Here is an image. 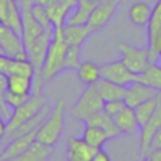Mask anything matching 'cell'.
Returning <instances> with one entry per match:
<instances>
[{
    "label": "cell",
    "instance_id": "obj_1",
    "mask_svg": "<svg viewBox=\"0 0 161 161\" xmlns=\"http://www.w3.org/2000/svg\"><path fill=\"white\" fill-rule=\"evenodd\" d=\"M68 44L63 36V26L54 28L53 35L47 50V55L42 67L40 80L47 82L57 77L62 70H64V59Z\"/></svg>",
    "mask_w": 161,
    "mask_h": 161
},
{
    "label": "cell",
    "instance_id": "obj_2",
    "mask_svg": "<svg viewBox=\"0 0 161 161\" xmlns=\"http://www.w3.org/2000/svg\"><path fill=\"white\" fill-rule=\"evenodd\" d=\"M64 122H65V101L59 99L55 103V106L50 109L49 114L43 121L40 127L38 128L35 140L54 146L59 141L63 133Z\"/></svg>",
    "mask_w": 161,
    "mask_h": 161
},
{
    "label": "cell",
    "instance_id": "obj_3",
    "mask_svg": "<svg viewBox=\"0 0 161 161\" xmlns=\"http://www.w3.org/2000/svg\"><path fill=\"white\" fill-rule=\"evenodd\" d=\"M45 104H47V99L42 93V91L40 89L34 91L24 103L14 108L10 118L6 121V133L11 132L25 121L36 116Z\"/></svg>",
    "mask_w": 161,
    "mask_h": 161
},
{
    "label": "cell",
    "instance_id": "obj_4",
    "mask_svg": "<svg viewBox=\"0 0 161 161\" xmlns=\"http://www.w3.org/2000/svg\"><path fill=\"white\" fill-rule=\"evenodd\" d=\"M103 106H104V101L101 97L96 84H89L86 86L84 91L75 101L72 108V114L74 118L84 122L92 114L97 113L98 111H102Z\"/></svg>",
    "mask_w": 161,
    "mask_h": 161
},
{
    "label": "cell",
    "instance_id": "obj_5",
    "mask_svg": "<svg viewBox=\"0 0 161 161\" xmlns=\"http://www.w3.org/2000/svg\"><path fill=\"white\" fill-rule=\"evenodd\" d=\"M118 50L121 53V60L135 75L142 73L151 63L147 47L138 48L132 44L121 43L118 44Z\"/></svg>",
    "mask_w": 161,
    "mask_h": 161
},
{
    "label": "cell",
    "instance_id": "obj_6",
    "mask_svg": "<svg viewBox=\"0 0 161 161\" xmlns=\"http://www.w3.org/2000/svg\"><path fill=\"white\" fill-rule=\"evenodd\" d=\"M0 47L5 55L16 59H28L23 36L9 25L0 23Z\"/></svg>",
    "mask_w": 161,
    "mask_h": 161
},
{
    "label": "cell",
    "instance_id": "obj_7",
    "mask_svg": "<svg viewBox=\"0 0 161 161\" xmlns=\"http://www.w3.org/2000/svg\"><path fill=\"white\" fill-rule=\"evenodd\" d=\"M101 78H104L123 87L136 80V75L123 64L121 59L101 65Z\"/></svg>",
    "mask_w": 161,
    "mask_h": 161
},
{
    "label": "cell",
    "instance_id": "obj_8",
    "mask_svg": "<svg viewBox=\"0 0 161 161\" xmlns=\"http://www.w3.org/2000/svg\"><path fill=\"white\" fill-rule=\"evenodd\" d=\"M119 3H121V0H99L98 3H96V6H94L87 24L94 31L106 26L109 23V20L112 19V16L114 15Z\"/></svg>",
    "mask_w": 161,
    "mask_h": 161
},
{
    "label": "cell",
    "instance_id": "obj_9",
    "mask_svg": "<svg viewBox=\"0 0 161 161\" xmlns=\"http://www.w3.org/2000/svg\"><path fill=\"white\" fill-rule=\"evenodd\" d=\"M161 92H158V91H156V89H153V88H151L143 83L135 80L131 84L126 86L123 101L128 107L135 108L138 104H141V103H143L151 98H155Z\"/></svg>",
    "mask_w": 161,
    "mask_h": 161
},
{
    "label": "cell",
    "instance_id": "obj_10",
    "mask_svg": "<svg viewBox=\"0 0 161 161\" xmlns=\"http://www.w3.org/2000/svg\"><path fill=\"white\" fill-rule=\"evenodd\" d=\"M161 127V102L158 103L157 108L155 109L153 114L150 117V119L140 127L141 136H140V147H141V155L142 157H147V155L151 151V142L155 136V133Z\"/></svg>",
    "mask_w": 161,
    "mask_h": 161
},
{
    "label": "cell",
    "instance_id": "obj_11",
    "mask_svg": "<svg viewBox=\"0 0 161 161\" xmlns=\"http://www.w3.org/2000/svg\"><path fill=\"white\" fill-rule=\"evenodd\" d=\"M75 5H77V0H55L54 3L45 5L44 8L48 13L53 28L64 26L68 16L70 15Z\"/></svg>",
    "mask_w": 161,
    "mask_h": 161
},
{
    "label": "cell",
    "instance_id": "obj_12",
    "mask_svg": "<svg viewBox=\"0 0 161 161\" xmlns=\"http://www.w3.org/2000/svg\"><path fill=\"white\" fill-rule=\"evenodd\" d=\"M54 152V146L34 140L20 155L10 161H47Z\"/></svg>",
    "mask_w": 161,
    "mask_h": 161
},
{
    "label": "cell",
    "instance_id": "obj_13",
    "mask_svg": "<svg viewBox=\"0 0 161 161\" xmlns=\"http://www.w3.org/2000/svg\"><path fill=\"white\" fill-rule=\"evenodd\" d=\"M35 136H36V131L29 132L25 135H20V136L14 137L10 141H8L4 151L0 155V161H10L11 158L20 155L35 140Z\"/></svg>",
    "mask_w": 161,
    "mask_h": 161
},
{
    "label": "cell",
    "instance_id": "obj_14",
    "mask_svg": "<svg viewBox=\"0 0 161 161\" xmlns=\"http://www.w3.org/2000/svg\"><path fill=\"white\" fill-rule=\"evenodd\" d=\"M93 33L88 24H64L63 26V36L68 45L82 47Z\"/></svg>",
    "mask_w": 161,
    "mask_h": 161
},
{
    "label": "cell",
    "instance_id": "obj_15",
    "mask_svg": "<svg viewBox=\"0 0 161 161\" xmlns=\"http://www.w3.org/2000/svg\"><path fill=\"white\" fill-rule=\"evenodd\" d=\"M86 125L88 126H97L99 128H102L109 140H113V138H117L122 135V132L119 131V128L117 127L114 119L112 116H109L107 112H104L103 109L102 111H98L97 113L92 114L91 117H88L86 121H84Z\"/></svg>",
    "mask_w": 161,
    "mask_h": 161
},
{
    "label": "cell",
    "instance_id": "obj_16",
    "mask_svg": "<svg viewBox=\"0 0 161 161\" xmlns=\"http://www.w3.org/2000/svg\"><path fill=\"white\" fill-rule=\"evenodd\" d=\"M96 151L97 150L83 141V138L72 137L68 143L67 157L68 161H91Z\"/></svg>",
    "mask_w": 161,
    "mask_h": 161
},
{
    "label": "cell",
    "instance_id": "obj_17",
    "mask_svg": "<svg viewBox=\"0 0 161 161\" xmlns=\"http://www.w3.org/2000/svg\"><path fill=\"white\" fill-rule=\"evenodd\" d=\"M34 86V78L23 74H10L6 75V91L15 93L29 96L31 94Z\"/></svg>",
    "mask_w": 161,
    "mask_h": 161
},
{
    "label": "cell",
    "instance_id": "obj_18",
    "mask_svg": "<svg viewBox=\"0 0 161 161\" xmlns=\"http://www.w3.org/2000/svg\"><path fill=\"white\" fill-rule=\"evenodd\" d=\"M113 119L122 133H135L140 128L135 114V109L132 107L126 106L113 117Z\"/></svg>",
    "mask_w": 161,
    "mask_h": 161
},
{
    "label": "cell",
    "instance_id": "obj_19",
    "mask_svg": "<svg viewBox=\"0 0 161 161\" xmlns=\"http://www.w3.org/2000/svg\"><path fill=\"white\" fill-rule=\"evenodd\" d=\"M94 6L96 3L91 0H77V5L68 16L65 24H87Z\"/></svg>",
    "mask_w": 161,
    "mask_h": 161
},
{
    "label": "cell",
    "instance_id": "obj_20",
    "mask_svg": "<svg viewBox=\"0 0 161 161\" xmlns=\"http://www.w3.org/2000/svg\"><path fill=\"white\" fill-rule=\"evenodd\" d=\"M136 80L161 92V67L156 62H151L142 73L136 75Z\"/></svg>",
    "mask_w": 161,
    "mask_h": 161
},
{
    "label": "cell",
    "instance_id": "obj_21",
    "mask_svg": "<svg viewBox=\"0 0 161 161\" xmlns=\"http://www.w3.org/2000/svg\"><path fill=\"white\" fill-rule=\"evenodd\" d=\"M77 75L86 86L94 84L101 79V67L91 60L80 62L77 67Z\"/></svg>",
    "mask_w": 161,
    "mask_h": 161
},
{
    "label": "cell",
    "instance_id": "obj_22",
    "mask_svg": "<svg viewBox=\"0 0 161 161\" xmlns=\"http://www.w3.org/2000/svg\"><path fill=\"white\" fill-rule=\"evenodd\" d=\"M101 97L103 98L104 102L107 101H113V99H123L125 96V88L123 86L116 84L111 80H107L104 78H101L97 83H94Z\"/></svg>",
    "mask_w": 161,
    "mask_h": 161
},
{
    "label": "cell",
    "instance_id": "obj_23",
    "mask_svg": "<svg viewBox=\"0 0 161 161\" xmlns=\"http://www.w3.org/2000/svg\"><path fill=\"white\" fill-rule=\"evenodd\" d=\"M82 138H83V141H86L89 146L94 147L96 150L103 148L106 142L109 141L107 133L102 128H99L97 126H88V125H86Z\"/></svg>",
    "mask_w": 161,
    "mask_h": 161
},
{
    "label": "cell",
    "instance_id": "obj_24",
    "mask_svg": "<svg viewBox=\"0 0 161 161\" xmlns=\"http://www.w3.org/2000/svg\"><path fill=\"white\" fill-rule=\"evenodd\" d=\"M151 13H152V9L150 8L148 4H146V3H135L130 8L128 16H130L131 21L135 25L147 26V24L150 21V18H151Z\"/></svg>",
    "mask_w": 161,
    "mask_h": 161
},
{
    "label": "cell",
    "instance_id": "obj_25",
    "mask_svg": "<svg viewBox=\"0 0 161 161\" xmlns=\"http://www.w3.org/2000/svg\"><path fill=\"white\" fill-rule=\"evenodd\" d=\"M160 102H161V93L158 96H156L155 98H151V99H148V101H146V102H143V103H141L133 108L140 127L143 126L150 119V117L153 114V112L157 108Z\"/></svg>",
    "mask_w": 161,
    "mask_h": 161
},
{
    "label": "cell",
    "instance_id": "obj_26",
    "mask_svg": "<svg viewBox=\"0 0 161 161\" xmlns=\"http://www.w3.org/2000/svg\"><path fill=\"white\" fill-rule=\"evenodd\" d=\"M160 28H161V0H157L156 5L152 9L150 21L147 24V39H148L147 45L153 42Z\"/></svg>",
    "mask_w": 161,
    "mask_h": 161
},
{
    "label": "cell",
    "instance_id": "obj_27",
    "mask_svg": "<svg viewBox=\"0 0 161 161\" xmlns=\"http://www.w3.org/2000/svg\"><path fill=\"white\" fill-rule=\"evenodd\" d=\"M80 53L82 47L68 45L64 59V69H77V67L80 63Z\"/></svg>",
    "mask_w": 161,
    "mask_h": 161
},
{
    "label": "cell",
    "instance_id": "obj_28",
    "mask_svg": "<svg viewBox=\"0 0 161 161\" xmlns=\"http://www.w3.org/2000/svg\"><path fill=\"white\" fill-rule=\"evenodd\" d=\"M31 14L35 18V20L43 26V29H54L52 23H50V20H49L47 10L42 4L34 1L31 4Z\"/></svg>",
    "mask_w": 161,
    "mask_h": 161
},
{
    "label": "cell",
    "instance_id": "obj_29",
    "mask_svg": "<svg viewBox=\"0 0 161 161\" xmlns=\"http://www.w3.org/2000/svg\"><path fill=\"white\" fill-rule=\"evenodd\" d=\"M5 94H6V75L0 73V113L8 121L13 111H10V107L5 101Z\"/></svg>",
    "mask_w": 161,
    "mask_h": 161
},
{
    "label": "cell",
    "instance_id": "obj_30",
    "mask_svg": "<svg viewBox=\"0 0 161 161\" xmlns=\"http://www.w3.org/2000/svg\"><path fill=\"white\" fill-rule=\"evenodd\" d=\"M127 104L125 103L123 99H113V101H107L104 102V106H103V111L107 112L109 116L114 117L121 109H123Z\"/></svg>",
    "mask_w": 161,
    "mask_h": 161
},
{
    "label": "cell",
    "instance_id": "obj_31",
    "mask_svg": "<svg viewBox=\"0 0 161 161\" xmlns=\"http://www.w3.org/2000/svg\"><path fill=\"white\" fill-rule=\"evenodd\" d=\"M29 97H30V94L29 96H23V94H15V93H11V92H8L6 91L5 101H6L8 106L14 109V108L19 107L21 103H24Z\"/></svg>",
    "mask_w": 161,
    "mask_h": 161
},
{
    "label": "cell",
    "instance_id": "obj_32",
    "mask_svg": "<svg viewBox=\"0 0 161 161\" xmlns=\"http://www.w3.org/2000/svg\"><path fill=\"white\" fill-rule=\"evenodd\" d=\"M91 161H111V157L103 148H98Z\"/></svg>",
    "mask_w": 161,
    "mask_h": 161
},
{
    "label": "cell",
    "instance_id": "obj_33",
    "mask_svg": "<svg viewBox=\"0 0 161 161\" xmlns=\"http://www.w3.org/2000/svg\"><path fill=\"white\" fill-rule=\"evenodd\" d=\"M153 148H161V127L158 128V131L155 133L152 142H151V150Z\"/></svg>",
    "mask_w": 161,
    "mask_h": 161
},
{
    "label": "cell",
    "instance_id": "obj_34",
    "mask_svg": "<svg viewBox=\"0 0 161 161\" xmlns=\"http://www.w3.org/2000/svg\"><path fill=\"white\" fill-rule=\"evenodd\" d=\"M150 161H161V148H153L147 155Z\"/></svg>",
    "mask_w": 161,
    "mask_h": 161
},
{
    "label": "cell",
    "instance_id": "obj_35",
    "mask_svg": "<svg viewBox=\"0 0 161 161\" xmlns=\"http://www.w3.org/2000/svg\"><path fill=\"white\" fill-rule=\"evenodd\" d=\"M6 9H8V3H6V0H0V23H3L4 19H5Z\"/></svg>",
    "mask_w": 161,
    "mask_h": 161
},
{
    "label": "cell",
    "instance_id": "obj_36",
    "mask_svg": "<svg viewBox=\"0 0 161 161\" xmlns=\"http://www.w3.org/2000/svg\"><path fill=\"white\" fill-rule=\"evenodd\" d=\"M6 135V119L0 114V140H3Z\"/></svg>",
    "mask_w": 161,
    "mask_h": 161
},
{
    "label": "cell",
    "instance_id": "obj_37",
    "mask_svg": "<svg viewBox=\"0 0 161 161\" xmlns=\"http://www.w3.org/2000/svg\"><path fill=\"white\" fill-rule=\"evenodd\" d=\"M5 145H6V143H5L3 140H0V155H1V152L4 151V148H5Z\"/></svg>",
    "mask_w": 161,
    "mask_h": 161
},
{
    "label": "cell",
    "instance_id": "obj_38",
    "mask_svg": "<svg viewBox=\"0 0 161 161\" xmlns=\"http://www.w3.org/2000/svg\"><path fill=\"white\" fill-rule=\"evenodd\" d=\"M141 161H150V158H148V157H143Z\"/></svg>",
    "mask_w": 161,
    "mask_h": 161
},
{
    "label": "cell",
    "instance_id": "obj_39",
    "mask_svg": "<svg viewBox=\"0 0 161 161\" xmlns=\"http://www.w3.org/2000/svg\"><path fill=\"white\" fill-rule=\"evenodd\" d=\"M0 54H4V52H3V49H1V47H0Z\"/></svg>",
    "mask_w": 161,
    "mask_h": 161
},
{
    "label": "cell",
    "instance_id": "obj_40",
    "mask_svg": "<svg viewBox=\"0 0 161 161\" xmlns=\"http://www.w3.org/2000/svg\"><path fill=\"white\" fill-rule=\"evenodd\" d=\"M158 58H161V49H160V52H158Z\"/></svg>",
    "mask_w": 161,
    "mask_h": 161
},
{
    "label": "cell",
    "instance_id": "obj_41",
    "mask_svg": "<svg viewBox=\"0 0 161 161\" xmlns=\"http://www.w3.org/2000/svg\"><path fill=\"white\" fill-rule=\"evenodd\" d=\"M91 1H93V3H98L99 0H91Z\"/></svg>",
    "mask_w": 161,
    "mask_h": 161
}]
</instances>
